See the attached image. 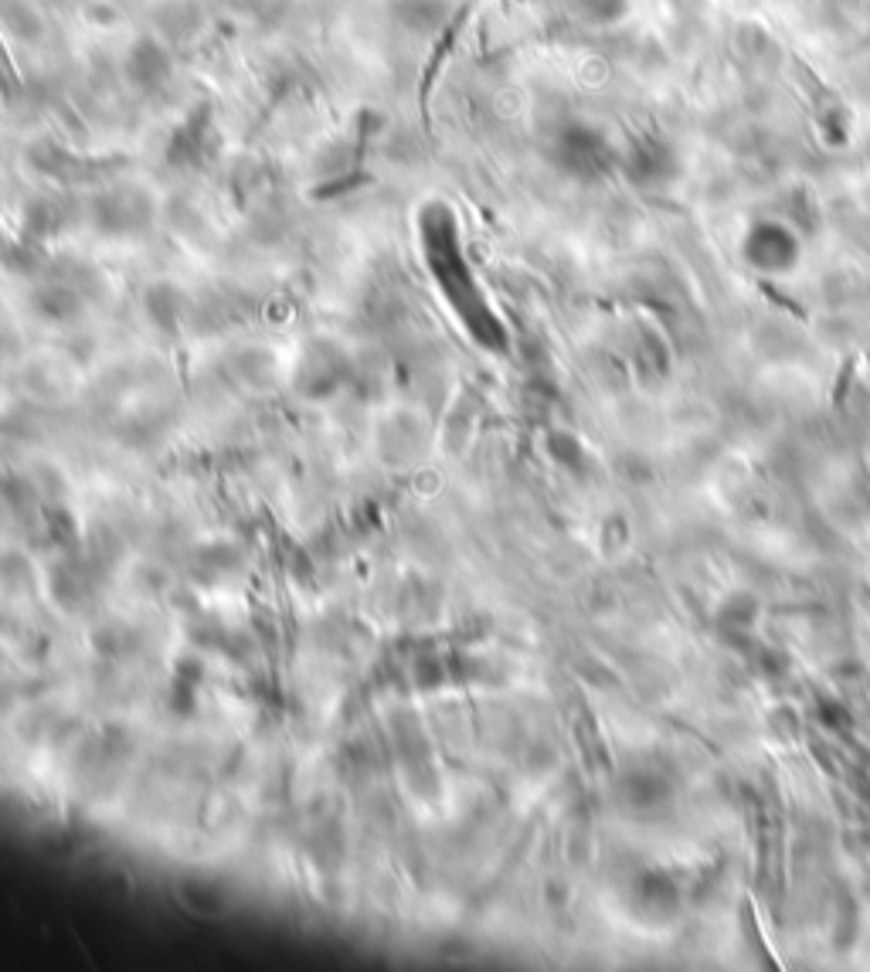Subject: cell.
Here are the masks:
<instances>
[{
    "label": "cell",
    "mask_w": 870,
    "mask_h": 972,
    "mask_svg": "<svg viewBox=\"0 0 870 972\" xmlns=\"http://www.w3.org/2000/svg\"><path fill=\"white\" fill-rule=\"evenodd\" d=\"M416 14H401L408 28H432L436 24V0H408Z\"/></svg>",
    "instance_id": "obj_2"
},
{
    "label": "cell",
    "mask_w": 870,
    "mask_h": 972,
    "mask_svg": "<svg viewBox=\"0 0 870 972\" xmlns=\"http://www.w3.org/2000/svg\"><path fill=\"white\" fill-rule=\"evenodd\" d=\"M126 69H129V79H133L136 85L154 88V85L167 82V75H170V59L164 55L160 44H154V41H140V44H136V49H133Z\"/></svg>",
    "instance_id": "obj_1"
}]
</instances>
